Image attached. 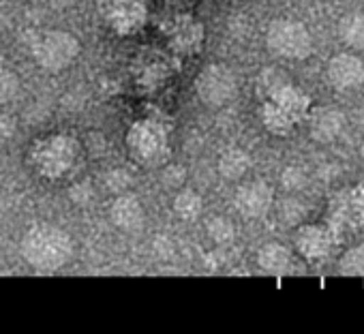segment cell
I'll return each instance as SVG.
<instances>
[{
	"label": "cell",
	"mask_w": 364,
	"mask_h": 334,
	"mask_svg": "<svg viewBox=\"0 0 364 334\" xmlns=\"http://www.w3.org/2000/svg\"><path fill=\"white\" fill-rule=\"evenodd\" d=\"M3 65H5V56H3V52H0V69H3Z\"/></svg>",
	"instance_id": "obj_26"
},
{
	"label": "cell",
	"mask_w": 364,
	"mask_h": 334,
	"mask_svg": "<svg viewBox=\"0 0 364 334\" xmlns=\"http://www.w3.org/2000/svg\"><path fill=\"white\" fill-rule=\"evenodd\" d=\"M249 167H251V156L240 148H232L223 152L219 158V174L228 181H240L249 172Z\"/></svg>",
	"instance_id": "obj_12"
},
{
	"label": "cell",
	"mask_w": 364,
	"mask_h": 334,
	"mask_svg": "<svg viewBox=\"0 0 364 334\" xmlns=\"http://www.w3.org/2000/svg\"><path fill=\"white\" fill-rule=\"evenodd\" d=\"M274 202V191L268 183L264 181H251L238 187L234 195V206L236 210L247 217V219H259L268 215Z\"/></svg>",
	"instance_id": "obj_5"
},
{
	"label": "cell",
	"mask_w": 364,
	"mask_h": 334,
	"mask_svg": "<svg viewBox=\"0 0 364 334\" xmlns=\"http://www.w3.org/2000/svg\"><path fill=\"white\" fill-rule=\"evenodd\" d=\"M206 230H208V236L213 238V242H217V244H230L232 240H234V236H236V227H234V223L230 221V219H225V217H215V219H210L208 221V225H206Z\"/></svg>",
	"instance_id": "obj_18"
},
{
	"label": "cell",
	"mask_w": 364,
	"mask_h": 334,
	"mask_svg": "<svg viewBox=\"0 0 364 334\" xmlns=\"http://www.w3.org/2000/svg\"><path fill=\"white\" fill-rule=\"evenodd\" d=\"M341 219H345L349 225H358L364 221V191L353 189L347 193V198L341 202Z\"/></svg>",
	"instance_id": "obj_17"
},
{
	"label": "cell",
	"mask_w": 364,
	"mask_h": 334,
	"mask_svg": "<svg viewBox=\"0 0 364 334\" xmlns=\"http://www.w3.org/2000/svg\"><path fill=\"white\" fill-rule=\"evenodd\" d=\"M198 95L206 105H225L238 92L236 73L225 65H210L198 77Z\"/></svg>",
	"instance_id": "obj_4"
},
{
	"label": "cell",
	"mask_w": 364,
	"mask_h": 334,
	"mask_svg": "<svg viewBox=\"0 0 364 334\" xmlns=\"http://www.w3.org/2000/svg\"><path fill=\"white\" fill-rule=\"evenodd\" d=\"M109 219L120 232L135 234L144 227L146 212H144V206L139 204V200H135L133 195L120 193V198H116V202L112 204Z\"/></svg>",
	"instance_id": "obj_8"
},
{
	"label": "cell",
	"mask_w": 364,
	"mask_h": 334,
	"mask_svg": "<svg viewBox=\"0 0 364 334\" xmlns=\"http://www.w3.org/2000/svg\"><path fill=\"white\" fill-rule=\"evenodd\" d=\"M302 212H304V208H300V204L294 200H287L281 204V219L287 223H296L302 217Z\"/></svg>",
	"instance_id": "obj_23"
},
{
	"label": "cell",
	"mask_w": 364,
	"mask_h": 334,
	"mask_svg": "<svg viewBox=\"0 0 364 334\" xmlns=\"http://www.w3.org/2000/svg\"><path fill=\"white\" fill-rule=\"evenodd\" d=\"M80 54V41L71 33L52 31L37 39L33 48V56L39 67L46 71H63L67 69Z\"/></svg>",
	"instance_id": "obj_3"
},
{
	"label": "cell",
	"mask_w": 364,
	"mask_h": 334,
	"mask_svg": "<svg viewBox=\"0 0 364 334\" xmlns=\"http://www.w3.org/2000/svg\"><path fill=\"white\" fill-rule=\"evenodd\" d=\"M266 45L272 54L287 60H304L313 52V37L302 22L274 20L266 33Z\"/></svg>",
	"instance_id": "obj_2"
},
{
	"label": "cell",
	"mask_w": 364,
	"mask_h": 334,
	"mask_svg": "<svg viewBox=\"0 0 364 334\" xmlns=\"http://www.w3.org/2000/svg\"><path fill=\"white\" fill-rule=\"evenodd\" d=\"M20 249L24 259L41 272L60 270L73 255V242L69 234L50 223H39L31 227L24 234Z\"/></svg>",
	"instance_id": "obj_1"
},
{
	"label": "cell",
	"mask_w": 364,
	"mask_h": 334,
	"mask_svg": "<svg viewBox=\"0 0 364 334\" xmlns=\"http://www.w3.org/2000/svg\"><path fill=\"white\" fill-rule=\"evenodd\" d=\"M309 116V133L315 141L330 144L345 129V114L334 105H323L306 114Z\"/></svg>",
	"instance_id": "obj_7"
},
{
	"label": "cell",
	"mask_w": 364,
	"mask_h": 334,
	"mask_svg": "<svg viewBox=\"0 0 364 334\" xmlns=\"http://www.w3.org/2000/svg\"><path fill=\"white\" fill-rule=\"evenodd\" d=\"M270 101H274L281 109H285L296 122L302 120V118H306V114L311 112V99H309V95L302 88L294 86L291 82L287 86L279 88L270 97Z\"/></svg>",
	"instance_id": "obj_10"
},
{
	"label": "cell",
	"mask_w": 364,
	"mask_h": 334,
	"mask_svg": "<svg viewBox=\"0 0 364 334\" xmlns=\"http://www.w3.org/2000/svg\"><path fill=\"white\" fill-rule=\"evenodd\" d=\"M328 82L336 90H353L364 84V63L349 52L336 54L328 63Z\"/></svg>",
	"instance_id": "obj_6"
},
{
	"label": "cell",
	"mask_w": 364,
	"mask_h": 334,
	"mask_svg": "<svg viewBox=\"0 0 364 334\" xmlns=\"http://www.w3.org/2000/svg\"><path fill=\"white\" fill-rule=\"evenodd\" d=\"M257 266L268 274H283L291 268V253L279 242H268L257 253Z\"/></svg>",
	"instance_id": "obj_11"
},
{
	"label": "cell",
	"mask_w": 364,
	"mask_h": 334,
	"mask_svg": "<svg viewBox=\"0 0 364 334\" xmlns=\"http://www.w3.org/2000/svg\"><path fill=\"white\" fill-rule=\"evenodd\" d=\"M11 135H14V122L0 114V144H5Z\"/></svg>",
	"instance_id": "obj_25"
},
{
	"label": "cell",
	"mask_w": 364,
	"mask_h": 334,
	"mask_svg": "<svg viewBox=\"0 0 364 334\" xmlns=\"http://www.w3.org/2000/svg\"><path fill=\"white\" fill-rule=\"evenodd\" d=\"M289 84V75L279 67H268L257 75V92L266 99H270L279 88Z\"/></svg>",
	"instance_id": "obj_16"
},
{
	"label": "cell",
	"mask_w": 364,
	"mask_h": 334,
	"mask_svg": "<svg viewBox=\"0 0 364 334\" xmlns=\"http://www.w3.org/2000/svg\"><path fill=\"white\" fill-rule=\"evenodd\" d=\"M341 272L343 274H364V244L349 249L341 257Z\"/></svg>",
	"instance_id": "obj_19"
},
{
	"label": "cell",
	"mask_w": 364,
	"mask_h": 334,
	"mask_svg": "<svg viewBox=\"0 0 364 334\" xmlns=\"http://www.w3.org/2000/svg\"><path fill=\"white\" fill-rule=\"evenodd\" d=\"M262 122L274 135H287L294 129V124H296V120L285 109H281L274 101H270V99L262 107Z\"/></svg>",
	"instance_id": "obj_14"
},
{
	"label": "cell",
	"mask_w": 364,
	"mask_h": 334,
	"mask_svg": "<svg viewBox=\"0 0 364 334\" xmlns=\"http://www.w3.org/2000/svg\"><path fill=\"white\" fill-rule=\"evenodd\" d=\"M338 37L351 50H364V14H347L338 22Z\"/></svg>",
	"instance_id": "obj_13"
},
{
	"label": "cell",
	"mask_w": 364,
	"mask_h": 334,
	"mask_svg": "<svg viewBox=\"0 0 364 334\" xmlns=\"http://www.w3.org/2000/svg\"><path fill=\"white\" fill-rule=\"evenodd\" d=\"M330 244H332V238L328 230L319 225H304L296 234V247L309 259H323L330 253Z\"/></svg>",
	"instance_id": "obj_9"
},
{
	"label": "cell",
	"mask_w": 364,
	"mask_h": 334,
	"mask_svg": "<svg viewBox=\"0 0 364 334\" xmlns=\"http://www.w3.org/2000/svg\"><path fill=\"white\" fill-rule=\"evenodd\" d=\"M163 181H165L167 187H180L182 181H185V170L178 167V165H171V167H167V170L163 172Z\"/></svg>",
	"instance_id": "obj_24"
},
{
	"label": "cell",
	"mask_w": 364,
	"mask_h": 334,
	"mask_svg": "<svg viewBox=\"0 0 364 334\" xmlns=\"http://www.w3.org/2000/svg\"><path fill=\"white\" fill-rule=\"evenodd\" d=\"M105 185H107V189H109V191H114V193H122V191L131 185V176H129L127 172H122V170H116V172L107 174Z\"/></svg>",
	"instance_id": "obj_22"
},
{
	"label": "cell",
	"mask_w": 364,
	"mask_h": 334,
	"mask_svg": "<svg viewBox=\"0 0 364 334\" xmlns=\"http://www.w3.org/2000/svg\"><path fill=\"white\" fill-rule=\"evenodd\" d=\"M360 156H362V158H364V141H362V144H360Z\"/></svg>",
	"instance_id": "obj_27"
},
{
	"label": "cell",
	"mask_w": 364,
	"mask_h": 334,
	"mask_svg": "<svg viewBox=\"0 0 364 334\" xmlns=\"http://www.w3.org/2000/svg\"><path fill=\"white\" fill-rule=\"evenodd\" d=\"M281 181H283V187L289 191H300L306 187V174L300 170V167H287Z\"/></svg>",
	"instance_id": "obj_21"
},
{
	"label": "cell",
	"mask_w": 364,
	"mask_h": 334,
	"mask_svg": "<svg viewBox=\"0 0 364 334\" xmlns=\"http://www.w3.org/2000/svg\"><path fill=\"white\" fill-rule=\"evenodd\" d=\"M202 208H204V202L202 198L187 189V191H180L173 200V212L182 219V221H196L200 215H202Z\"/></svg>",
	"instance_id": "obj_15"
},
{
	"label": "cell",
	"mask_w": 364,
	"mask_h": 334,
	"mask_svg": "<svg viewBox=\"0 0 364 334\" xmlns=\"http://www.w3.org/2000/svg\"><path fill=\"white\" fill-rule=\"evenodd\" d=\"M20 92V80L16 73L0 69V103L14 101Z\"/></svg>",
	"instance_id": "obj_20"
}]
</instances>
